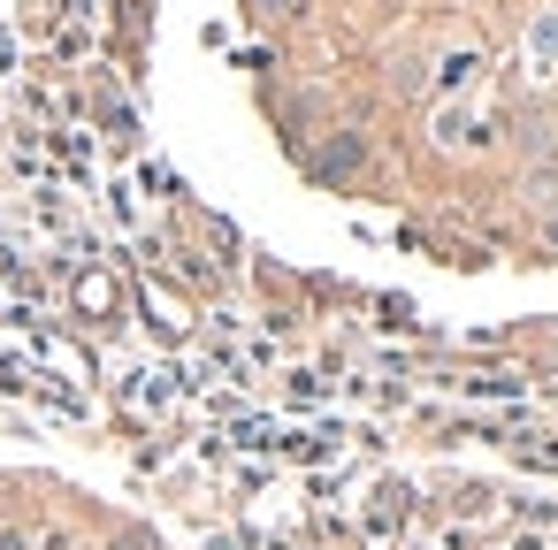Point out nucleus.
I'll return each mask as SVG.
<instances>
[{"label":"nucleus","instance_id":"1","mask_svg":"<svg viewBox=\"0 0 558 550\" xmlns=\"http://www.w3.org/2000/svg\"><path fill=\"white\" fill-rule=\"evenodd\" d=\"M474 77H482V54H444V77H436V85H444V93H466Z\"/></svg>","mask_w":558,"mask_h":550},{"label":"nucleus","instance_id":"2","mask_svg":"<svg viewBox=\"0 0 558 550\" xmlns=\"http://www.w3.org/2000/svg\"><path fill=\"white\" fill-rule=\"evenodd\" d=\"M520 192H527L535 207H558V169H550V161H543V169H527V184H520Z\"/></svg>","mask_w":558,"mask_h":550},{"label":"nucleus","instance_id":"4","mask_svg":"<svg viewBox=\"0 0 558 550\" xmlns=\"http://www.w3.org/2000/svg\"><path fill=\"white\" fill-rule=\"evenodd\" d=\"M352 161H360V138H337V146L322 154V169H329V176H337V169H352Z\"/></svg>","mask_w":558,"mask_h":550},{"label":"nucleus","instance_id":"5","mask_svg":"<svg viewBox=\"0 0 558 550\" xmlns=\"http://www.w3.org/2000/svg\"><path fill=\"white\" fill-rule=\"evenodd\" d=\"M550 245H558V222H550Z\"/></svg>","mask_w":558,"mask_h":550},{"label":"nucleus","instance_id":"3","mask_svg":"<svg viewBox=\"0 0 558 550\" xmlns=\"http://www.w3.org/2000/svg\"><path fill=\"white\" fill-rule=\"evenodd\" d=\"M527 47H535V62L550 70V62H558V16H535V39H527Z\"/></svg>","mask_w":558,"mask_h":550}]
</instances>
